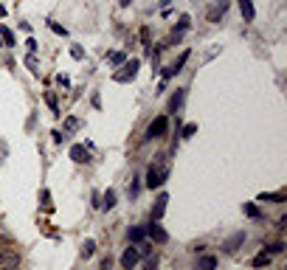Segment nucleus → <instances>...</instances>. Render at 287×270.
Returning a JSON list of instances; mask_svg holds the SVG:
<instances>
[{
	"label": "nucleus",
	"instance_id": "obj_1",
	"mask_svg": "<svg viewBox=\"0 0 287 270\" xmlns=\"http://www.w3.org/2000/svg\"><path fill=\"white\" fill-rule=\"evenodd\" d=\"M121 70H115L113 79L118 82V85H127V82H132V79L138 76V68H141V59H130L124 62V65H118Z\"/></svg>",
	"mask_w": 287,
	"mask_h": 270
},
{
	"label": "nucleus",
	"instance_id": "obj_2",
	"mask_svg": "<svg viewBox=\"0 0 287 270\" xmlns=\"http://www.w3.org/2000/svg\"><path fill=\"white\" fill-rule=\"evenodd\" d=\"M164 180H169V169H158V166L152 163L147 169V180H144V186H147V189H161Z\"/></svg>",
	"mask_w": 287,
	"mask_h": 270
},
{
	"label": "nucleus",
	"instance_id": "obj_3",
	"mask_svg": "<svg viewBox=\"0 0 287 270\" xmlns=\"http://www.w3.org/2000/svg\"><path fill=\"white\" fill-rule=\"evenodd\" d=\"M166 130H169V118L166 115H158L155 121L147 127V135H144V141H155V138H164Z\"/></svg>",
	"mask_w": 287,
	"mask_h": 270
},
{
	"label": "nucleus",
	"instance_id": "obj_4",
	"mask_svg": "<svg viewBox=\"0 0 287 270\" xmlns=\"http://www.w3.org/2000/svg\"><path fill=\"white\" fill-rule=\"evenodd\" d=\"M147 236L152 239V245H166L169 242V234H166V228L164 225H158L155 219L147 225Z\"/></svg>",
	"mask_w": 287,
	"mask_h": 270
},
{
	"label": "nucleus",
	"instance_id": "obj_5",
	"mask_svg": "<svg viewBox=\"0 0 287 270\" xmlns=\"http://www.w3.org/2000/svg\"><path fill=\"white\" fill-rule=\"evenodd\" d=\"M138 262H141L138 248H135V245H130V248H127V251L121 253V270H132L135 265H138Z\"/></svg>",
	"mask_w": 287,
	"mask_h": 270
},
{
	"label": "nucleus",
	"instance_id": "obj_6",
	"mask_svg": "<svg viewBox=\"0 0 287 270\" xmlns=\"http://www.w3.org/2000/svg\"><path fill=\"white\" fill-rule=\"evenodd\" d=\"M242 245H245V231H236V234H231L223 242V253H236Z\"/></svg>",
	"mask_w": 287,
	"mask_h": 270
},
{
	"label": "nucleus",
	"instance_id": "obj_7",
	"mask_svg": "<svg viewBox=\"0 0 287 270\" xmlns=\"http://www.w3.org/2000/svg\"><path fill=\"white\" fill-rule=\"evenodd\" d=\"M186 59H189V51H183L180 56H177V59H174L172 65L164 70V82H166V79H172V76H177V73L183 70V65H186Z\"/></svg>",
	"mask_w": 287,
	"mask_h": 270
},
{
	"label": "nucleus",
	"instance_id": "obj_8",
	"mask_svg": "<svg viewBox=\"0 0 287 270\" xmlns=\"http://www.w3.org/2000/svg\"><path fill=\"white\" fill-rule=\"evenodd\" d=\"M166 203H169V194L161 192V194H158V200H155V206H152V214H149V217L155 219V222L166 214Z\"/></svg>",
	"mask_w": 287,
	"mask_h": 270
},
{
	"label": "nucleus",
	"instance_id": "obj_9",
	"mask_svg": "<svg viewBox=\"0 0 287 270\" xmlns=\"http://www.w3.org/2000/svg\"><path fill=\"white\" fill-rule=\"evenodd\" d=\"M115 203H118V194H115V189H107V192L102 194V203H99V209L113 211V209H115Z\"/></svg>",
	"mask_w": 287,
	"mask_h": 270
},
{
	"label": "nucleus",
	"instance_id": "obj_10",
	"mask_svg": "<svg viewBox=\"0 0 287 270\" xmlns=\"http://www.w3.org/2000/svg\"><path fill=\"white\" fill-rule=\"evenodd\" d=\"M70 161H76V163H87V161H90V152H87L82 144H73V147H70Z\"/></svg>",
	"mask_w": 287,
	"mask_h": 270
},
{
	"label": "nucleus",
	"instance_id": "obj_11",
	"mask_svg": "<svg viewBox=\"0 0 287 270\" xmlns=\"http://www.w3.org/2000/svg\"><path fill=\"white\" fill-rule=\"evenodd\" d=\"M239 11H242V20H245V23H253V20H256L253 0H239Z\"/></svg>",
	"mask_w": 287,
	"mask_h": 270
},
{
	"label": "nucleus",
	"instance_id": "obj_12",
	"mask_svg": "<svg viewBox=\"0 0 287 270\" xmlns=\"http://www.w3.org/2000/svg\"><path fill=\"white\" fill-rule=\"evenodd\" d=\"M226 9H228V0H217V3H214V9L209 11V20H211V23H217V20L226 14Z\"/></svg>",
	"mask_w": 287,
	"mask_h": 270
},
{
	"label": "nucleus",
	"instance_id": "obj_13",
	"mask_svg": "<svg viewBox=\"0 0 287 270\" xmlns=\"http://www.w3.org/2000/svg\"><path fill=\"white\" fill-rule=\"evenodd\" d=\"M183 99H186V90H177V93L169 99V113L177 115V110H180V105H183Z\"/></svg>",
	"mask_w": 287,
	"mask_h": 270
},
{
	"label": "nucleus",
	"instance_id": "obj_14",
	"mask_svg": "<svg viewBox=\"0 0 287 270\" xmlns=\"http://www.w3.org/2000/svg\"><path fill=\"white\" fill-rule=\"evenodd\" d=\"M127 239H130V242H144V239H147V228H130V231H127Z\"/></svg>",
	"mask_w": 287,
	"mask_h": 270
},
{
	"label": "nucleus",
	"instance_id": "obj_15",
	"mask_svg": "<svg viewBox=\"0 0 287 270\" xmlns=\"http://www.w3.org/2000/svg\"><path fill=\"white\" fill-rule=\"evenodd\" d=\"M214 268H217V256H200L197 270H214Z\"/></svg>",
	"mask_w": 287,
	"mask_h": 270
},
{
	"label": "nucleus",
	"instance_id": "obj_16",
	"mask_svg": "<svg viewBox=\"0 0 287 270\" xmlns=\"http://www.w3.org/2000/svg\"><path fill=\"white\" fill-rule=\"evenodd\" d=\"M251 265H253V268H268V265H270V253H265V251L256 253V256L251 259Z\"/></svg>",
	"mask_w": 287,
	"mask_h": 270
},
{
	"label": "nucleus",
	"instance_id": "obj_17",
	"mask_svg": "<svg viewBox=\"0 0 287 270\" xmlns=\"http://www.w3.org/2000/svg\"><path fill=\"white\" fill-rule=\"evenodd\" d=\"M242 211H245L251 219H259V217H262V211H259V206H256V203H242Z\"/></svg>",
	"mask_w": 287,
	"mask_h": 270
},
{
	"label": "nucleus",
	"instance_id": "obj_18",
	"mask_svg": "<svg viewBox=\"0 0 287 270\" xmlns=\"http://www.w3.org/2000/svg\"><path fill=\"white\" fill-rule=\"evenodd\" d=\"M96 256V242L93 239H85V245H82V259H93Z\"/></svg>",
	"mask_w": 287,
	"mask_h": 270
},
{
	"label": "nucleus",
	"instance_id": "obj_19",
	"mask_svg": "<svg viewBox=\"0 0 287 270\" xmlns=\"http://www.w3.org/2000/svg\"><path fill=\"white\" fill-rule=\"evenodd\" d=\"M107 62H110L113 68H118V65H124V62H127V54H124V51H115V54H110V56H107Z\"/></svg>",
	"mask_w": 287,
	"mask_h": 270
},
{
	"label": "nucleus",
	"instance_id": "obj_20",
	"mask_svg": "<svg viewBox=\"0 0 287 270\" xmlns=\"http://www.w3.org/2000/svg\"><path fill=\"white\" fill-rule=\"evenodd\" d=\"M0 40H3V45H14V34H11V28H6V26H0Z\"/></svg>",
	"mask_w": 287,
	"mask_h": 270
},
{
	"label": "nucleus",
	"instance_id": "obj_21",
	"mask_svg": "<svg viewBox=\"0 0 287 270\" xmlns=\"http://www.w3.org/2000/svg\"><path fill=\"white\" fill-rule=\"evenodd\" d=\"M79 124H82V121H79L76 115H70V118H65V130H62V132H73V130H79Z\"/></svg>",
	"mask_w": 287,
	"mask_h": 270
},
{
	"label": "nucleus",
	"instance_id": "obj_22",
	"mask_svg": "<svg viewBox=\"0 0 287 270\" xmlns=\"http://www.w3.org/2000/svg\"><path fill=\"white\" fill-rule=\"evenodd\" d=\"M40 200H43V209H45V211H51V209H54V203H51V194H48V189H43V192H40Z\"/></svg>",
	"mask_w": 287,
	"mask_h": 270
},
{
	"label": "nucleus",
	"instance_id": "obj_23",
	"mask_svg": "<svg viewBox=\"0 0 287 270\" xmlns=\"http://www.w3.org/2000/svg\"><path fill=\"white\" fill-rule=\"evenodd\" d=\"M6 262H17V253L14 251H0V265H6Z\"/></svg>",
	"mask_w": 287,
	"mask_h": 270
},
{
	"label": "nucleus",
	"instance_id": "obj_24",
	"mask_svg": "<svg viewBox=\"0 0 287 270\" xmlns=\"http://www.w3.org/2000/svg\"><path fill=\"white\" fill-rule=\"evenodd\" d=\"M45 102H48V107H51L54 115H59V107H57V96H54V93H45Z\"/></svg>",
	"mask_w": 287,
	"mask_h": 270
},
{
	"label": "nucleus",
	"instance_id": "obj_25",
	"mask_svg": "<svg viewBox=\"0 0 287 270\" xmlns=\"http://www.w3.org/2000/svg\"><path fill=\"white\" fill-rule=\"evenodd\" d=\"M26 68L31 70V73H37V70H40V68H37V54H28V56H26Z\"/></svg>",
	"mask_w": 287,
	"mask_h": 270
},
{
	"label": "nucleus",
	"instance_id": "obj_26",
	"mask_svg": "<svg viewBox=\"0 0 287 270\" xmlns=\"http://www.w3.org/2000/svg\"><path fill=\"white\" fill-rule=\"evenodd\" d=\"M194 132H197V124H186V127L180 130V138H191Z\"/></svg>",
	"mask_w": 287,
	"mask_h": 270
},
{
	"label": "nucleus",
	"instance_id": "obj_27",
	"mask_svg": "<svg viewBox=\"0 0 287 270\" xmlns=\"http://www.w3.org/2000/svg\"><path fill=\"white\" fill-rule=\"evenodd\" d=\"M282 251H285V242H273L265 248V253H270V256H273V253H282Z\"/></svg>",
	"mask_w": 287,
	"mask_h": 270
},
{
	"label": "nucleus",
	"instance_id": "obj_28",
	"mask_svg": "<svg viewBox=\"0 0 287 270\" xmlns=\"http://www.w3.org/2000/svg\"><path fill=\"white\" fill-rule=\"evenodd\" d=\"M268 200L282 203V200H285V194H259V203H268Z\"/></svg>",
	"mask_w": 287,
	"mask_h": 270
},
{
	"label": "nucleus",
	"instance_id": "obj_29",
	"mask_svg": "<svg viewBox=\"0 0 287 270\" xmlns=\"http://www.w3.org/2000/svg\"><path fill=\"white\" fill-rule=\"evenodd\" d=\"M48 28H51L54 34H62V37L68 34V31H65V28H62V26H59V23H48Z\"/></svg>",
	"mask_w": 287,
	"mask_h": 270
},
{
	"label": "nucleus",
	"instance_id": "obj_30",
	"mask_svg": "<svg viewBox=\"0 0 287 270\" xmlns=\"http://www.w3.org/2000/svg\"><path fill=\"white\" fill-rule=\"evenodd\" d=\"M26 45H28V54H37V48H40L34 37H28V40H26Z\"/></svg>",
	"mask_w": 287,
	"mask_h": 270
},
{
	"label": "nucleus",
	"instance_id": "obj_31",
	"mask_svg": "<svg viewBox=\"0 0 287 270\" xmlns=\"http://www.w3.org/2000/svg\"><path fill=\"white\" fill-rule=\"evenodd\" d=\"M57 85H59V87H70V79L65 76V73H59V76H57Z\"/></svg>",
	"mask_w": 287,
	"mask_h": 270
},
{
	"label": "nucleus",
	"instance_id": "obj_32",
	"mask_svg": "<svg viewBox=\"0 0 287 270\" xmlns=\"http://www.w3.org/2000/svg\"><path fill=\"white\" fill-rule=\"evenodd\" d=\"M70 56H73V59H82V56H85V51H82L79 45H73V48H70Z\"/></svg>",
	"mask_w": 287,
	"mask_h": 270
},
{
	"label": "nucleus",
	"instance_id": "obj_33",
	"mask_svg": "<svg viewBox=\"0 0 287 270\" xmlns=\"http://www.w3.org/2000/svg\"><path fill=\"white\" fill-rule=\"evenodd\" d=\"M113 268V259H110V256H107V259H102V265H99V270H110Z\"/></svg>",
	"mask_w": 287,
	"mask_h": 270
},
{
	"label": "nucleus",
	"instance_id": "obj_34",
	"mask_svg": "<svg viewBox=\"0 0 287 270\" xmlns=\"http://www.w3.org/2000/svg\"><path fill=\"white\" fill-rule=\"evenodd\" d=\"M0 270H20L17 262H6V265H0Z\"/></svg>",
	"mask_w": 287,
	"mask_h": 270
},
{
	"label": "nucleus",
	"instance_id": "obj_35",
	"mask_svg": "<svg viewBox=\"0 0 287 270\" xmlns=\"http://www.w3.org/2000/svg\"><path fill=\"white\" fill-rule=\"evenodd\" d=\"M65 138H68V132H59V130L54 132V141H57V144H62V141H65Z\"/></svg>",
	"mask_w": 287,
	"mask_h": 270
},
{
	"label": "nucleus",
	"instance_id": "obj_36",
	"mask_svg": "<svg viewBox=\"0 0 287 270\" xmlns=\"http://www.w3.org/2000/svg\"><path fill=\"white\" fill-rule=\"evenodd\" d=\"M130 3H132V0H118V6H121V9H127Z\"/></svg>",
	"mask_w": 287,
	"mask_h": 270
},
{
	"label": "nucleus",
	"instance_id": "obj_37",
	"mask_svg": "<svg viewBox=\"0 0 287 270\" xmlns=\"http://www.w3.org/2000/svg\"><path fill=\"white\" fill-rule=\"evenodd\" d=\"M169 3H172V0H161V6H164V9H166V6H169Z\"/></svg>",
	"mask_w": 287,
	"mask_h": 270
},
{
	"label": "nucleus",
	"instance_id": "obj_38",
	"mask_svg": "<svg viewBox=\"0 0 287 270\" xmlns=\"http://www.w3.org/2000/svg\"><path fill=\"white\" fill-rule=\"evenodd\" d=\"M0 17H6V9H3V6H0Z\"/></svg>",
	"mask_w": 287,
	"mask_h": 270
},
{
	"label": "nucleus",
	"instance_id": "obj_39",
	"mask_svg": "<svg viewBox=\"0 0 287 270\" xmlns=\"http://www.w3.org/2000/svg\"><path fill=\"white\" fill-rule=\"evenodd\" d=\"M0 45H3V40H0Z\"/></svg>",
	"mask_w": 287,
	"mask_h": 270
}]
</instances>
